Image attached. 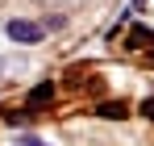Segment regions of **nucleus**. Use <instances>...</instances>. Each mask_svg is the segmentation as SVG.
Here are the masks:
<instances>
[{"label": "nucleus", "instance_id": "nucleus-4", "mask_svg": "<svg viewBox=\"0 0 154 146\" xmlns=\"http://www.w3.org/2000/svg\"><path fill=\"white\" fill-rule=\"evenodd\" d=\"M100 117H125V104H104Z\"/></svg>", "mask_w": 154, "mask_h": 146}, {"label": "nucleus", "instance_id": "nucleus-1", "mask_svg": "<svg viewBox=\"0 0 154 146\" xmlns=\"http://www.w3.org/2000/svg\"><path fill=\"white\" fill-rule=\"evenodd\" d=\"M4 33H8L13 42H38L46 29H42V25H33V21H8V25H4Z\"/></svg>", "mask_w": 154, "mask_h": 146}, {"label": "nucleus", "instance_id": "nucleus-5", "mask_svg": "<svg viewBox=\"0 0 154 146\" xmlns=\"http://www.w3.org/2000/svg\"><path fill=\"white\" fill-rule=\"evenodd\" d=\"M13 146H46V142H42V138H17Z\"/></svg>", "mask_w": 154, "mask_h": 146}, {"label": "nucleus", "instance_id": "nucleus-2", "mask_svg": "<svg viewBox=\"0 0 154 146\" xmlns=\"http://www.w3.org/2000/svg\"><path fill=\"white\" fill-rule=\"evenodd\" d=\"M129 46H146V50H154V29H133V33H129Z\"/></svg>", "mask_w": 154, "mask_h": 146}, {"label": "nucleus", "instance_id": "nucleus-3", "mask_svg": "<svg viewBox=\"0 0 154 146\" xmlns=\"http://www.w3.org/2000/svg\"><path fill=\"white\" fill-rule=\"evenodd\" d=\"M50 84H42V88H33V92H29V104H46V100H50Z\"/></svg>", "mask_w": 154, "mask_h": 146}]
</instances>
